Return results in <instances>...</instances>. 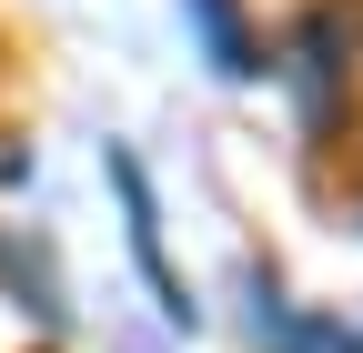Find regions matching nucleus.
<instances>
[{"instance_id": "obj_2", "label": "nucleus", "mask_w": 363, "mask_h": 353, "mask_svg": "<svg viewBox=\"0 0 363 353\" xmlns=\"http://www.w3.org/2000/svg\"><path fill=\"white\" fill-rule=\"evenodd\" d=\"M192 21H202V40H212L222 71H262V51L242 40V21H233V0H192Z\"/></svg>"}, {"instance_id": "obj_1", "label": "nucleus", "mask_w": 363, "mask_h": 353, "mask_svg": "<svg viewBox=\"0 0 363 353\" xmlns=\"http://www.w3.org/2000/svg\"><path fill=\"white\" fill-rule=\"evenodd\" d=\"M111 182H121V212H131V262L152 273L162 313H172V323H192V293H182V283H172V262H162V223H152V182H142V162L111 152Z\"/></svg>"}]
</instances>
